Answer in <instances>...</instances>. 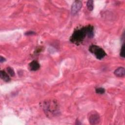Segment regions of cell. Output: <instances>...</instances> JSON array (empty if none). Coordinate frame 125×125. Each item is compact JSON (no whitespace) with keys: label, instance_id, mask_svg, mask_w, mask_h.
Wrapping results in <instances>:
<instances>
[{"label":"cell","instance_id":"obj_1","mask_svg":"<svg viewBox=\"0 0 125 125\" xmlns=\"http://www.w3.org/2000/svg\"><path fill=\"white\" fill-rule=\"evenodd\" d=\"M43 110L47 116H55L58 113V105L55 100L44 101L42 105Z\"/></svg>","mask_w":125,"mask_h":125},{"label":"cell","instance_id":"obj_2","mask_svg":"<svg viewBox=\"0 0 125 125\" xmlns=\"http://www.w3.org/2000/svg\"><path fill=\"white\" fill-rule=\"evenodd\" d=\"M86 36L85 27H82L74 31L70 38V41L72 43L79 45L83 42Z\"/></svg>","mask_w":125,"mask_h":125},{"label":"cell","instance_id":"obj_3","mask_svg":"<svg viewBox=\"0 0 125 125\" xmlns=\"http://www.w3.org/2000/svg\"><path fill=\"white\" fill-rule=\"evenodd\" d=\"M89 50L90 52L94 54L97 59L101 60L104 58L105 55L106 53L104 50L96 45H92L89 46Z\"/></svg>","mask_w":125,"mask_h":125},{"label":"cell","instance_id":"obj_4","mask_svg":"<svg viewBox=\"0 0 125 125\" xmlns=\"http://www.w3.org/2000/svg\"><path fill=\"white\" fill-rule=\"evenodd\" d=\"M88 119L91 125L98 124L100 121V116L96 111H91L88 113Z\"/></svg>","mask_w":125,"mask_h":125},{"label":"cell","instance_id":"obj_5","mask_svg":"<svg viewBox=\"0 0 125 125\" xmlns=\"http://www.w3.org/2000/svg\"><path fill=\"white\" fill-rule=\"evenodd\" d=\"M83 4L80 0H75L71 6V13L73 15L76 14L81 9Z\"/></svg>","mask_w":125,"mask_h":125},{"label":"cell","instance_id":"obj_6","mask_svg":"<svg viewBox=\"0 0 125 125\" xmlns=\"http://www.w3.org/2000/svg\"><path fill=\"white\" fill-rule=\"evenodd\" d=\"M29 69L31 71H36L40 68V65L38 61L34 60L30 62L28 65Z\"/></svg>","mask_w":125,"mask_h":125},{"label":"cell","instance_id":"obj_7","mask_svg":"<svg viewBox=\"0 0 125 125\" xmlns=\"http://www.w3.org/2000/svg\"><path fill=\"white\" fill-rule=\"evenodd\" d=\"M114 74L117 77H123L125 75V69L123 67H119L114 71Z\"/></svg>","mask_w":125,"mask_h":125},{"label":"cell","instance_id":"obj_8","mask_svg":"<svg viewBox=\"0 0 125 125\" xmlns=\"http://www.w3.org/2000/svg\"><path fill=\"white\" fill-rule=\"evenodd\" d=\"M86 36L90 38H92L94 36V27L91 25H88L85 26Z\"/></svg>","mask_w":125,"mask_h":125},{"label":"cell","instance_id":"obj_9","mask_svg":"<svg viewBox=\"0 0 125 125\" xmlns=\"http://www.w3.org/2000/svg\"><path fill=\"white\" fill-rule=\"evenodd\" d=\"M0 77L1 79L4 82H8L10 81L9 75L4 70H1L0 72Z\"/></svg>","mask_w":125,"mask_h":125},{"label":"cell","instance_id":"obj_10","mask_svg":"<svg viewBox=\"0 0 125 125\" xmlns=\"http://www.w3.org/2000/svg\"><path fill=\"white\" fill-rule=\"evenodd\" d=\"M87 9L89 11H92L94 8V5H93V0H89L87 1L86 3Z\"/></svg>","mask_w":125,"mask_h":125},{"label":"cell","instance_id":"obj_11","mask_svg":"<svg viewBox=\"0 0 125 125\" xmlns=\"http://www.w3.org/2000/svg\"><path fill=\"white\" fill-rule=\"evenodd\" d=\"M6 70L7 71V73L10 76L13 77L15 75V72L13 68H12L10 67H8L6 68Z\"/></svg>","mask_w":125,"mask_h":125},{"label":"cell","instance_id":"obj_12","mask_svg":"<svg viewBox=\"0 0 125 125\" xmlns=\"http://www.w3.org/2000/svg\"><path fill=\"white\" fill-rule=\"evenodd\" d=\"M105 92V90L104 88L102 87H99L96 89V92L97 94H102L103 93H104Z\"/></svg>","mask_w":125,"mask_h":125},{"label":"cell","instance_id":"obj_13","mask_svg":"<svg viewBox=\"0 0 125 125\" xmlns=\"http://www.w3.org/2000/svg\"><path fill=\"white\" fill-rule=\"evenodd\" d=\"M125 43H124L121 47V51H120V56L121 57L124 58L125 57Z\"/></svg>","mask_w":125,"mask_h":125},{"label":"cell","instance_id":"obj_14","mask_svg":"<svg viewBox=\"0 0 125 125\" xmlns=\"http://www.w3.org/2000/svg\"><path fill=\"white\" fill-rule=\"evenodd\" d=\"M35 33L32 31H27L26 32L25 34L26 35H33V34H35Z\"/></svg>","mask_w":125,"mask_h":125},{"label":"cell","instance_id":"obj_15","mask_svg":"<svg viewBox=\"0 0 125 125\" xmlns=\"http://www.w3.org/2000/svg\"><path fill=\"white\" fill-rule=\"evenodd\" d=\"M5 60H5V59L4 57H3L2 56H0V62H5Z\"/></svg>","mask_w":125,"mask_h":125}]
</instances>
